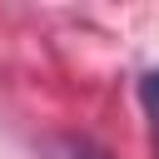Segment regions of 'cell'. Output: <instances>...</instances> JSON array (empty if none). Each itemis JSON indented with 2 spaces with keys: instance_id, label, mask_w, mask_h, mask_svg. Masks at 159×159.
<instances>
[{
  "instance_id": "2",
  "label": "cell",
  "mask_w": 159,
  "mask_h": 159,
  "mask_svg": "<svg viewBox=\"0 0 159 159\" xmlns=\"http://www.w3.org/2000/svg\"><path fill=\"white\" fill-rule=\"evenodd\" d=\"M70 159H109L99 144H89V139H80V144H70Z\"/></svg>"
},
{
  "instance_id": "1",
  "label": "cell",
  "mask_w": 159,
  "mask_h": 159,
  "mask_svg": "<svg viewBox=\"0 0 159 159\" xmlns=\"http://www.w3.org/2000/svg\"><path fill=\"white\" fill-rule=\"evenodd\" d=\"M139 104H144V114H149V124H154V139H159V70H149V75L139 80Z\"/></svg>"
}]
</instances>
